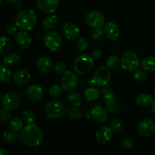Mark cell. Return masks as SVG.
Here are the masks:
<instances>
[{
    "label": "cell",
    "mask_w": 155,
    "mask_h": 155,
    "mask_svg": "<svg viewBox=\"0 0 155 155\" xmlns=\"http://www.w3.org/2000/svg\"><path fill=\"white\" fill-rule=\"evenodd\" d=\"M21 141L29 147H37L43 140L40 128L36 124H27L21 130L20 135Z\"/></svg>",
    "instance_id": "6da1fadb"
},
{
    "label": "cell",
    "mask_w": 155,
    "mask_h": 155,
    "mask_svg": "<svg viewBox=\"0 0 155 155\" xmlns=\"http://www.w3.org/2000/svg\"><path fill=\"white\" fill-rule=\"evenodd\" d=\"M37 21V17L34 11L26 9L21 11L15 18V24L21 30H31L34 28Z\"/></svg>",
    "instance_id": "7a4b0ae2"
},
{
    "label": "cell",
    "mask_w": 155,
    "mask_h": 155,
    "mask_svg": "<svg viewBox=\"0 0 155 155\" xmlns=\"http://www.w3.org/2000/svg\"><path fill=\"white\" fill-rule=\"evenodd\" d=\"M94 61L89 54H82L76 58L74 63V69L80 75H86L92 69Z\"/></svg>",
    "instance_id": "3957f363"
},
{
    "label": "cell",
    "mask_w": 155,
    "mask_h": 155,
    "mask_svg": "<svg viewBox=\"0 0 155 155\" xmlns=\"http://www.w3.org/2000/svg\"><path fill=\"white\" fill-rule=\"evenodd\" d=\"M120 64L124 71L128 72L135 71L140 65L139 55L133 51H126L121 57Z\"/></svg>",
    "instance_id": "277c9868"
},
{
    "label": "cell",
    "mask_w": 155,
    "mask_h": 155,
    "mask_svg": "<svg viewBox=\"0 0 155 155\" xmlns=\"http://www.w3.org/2000/svg\"><path fill=\"white\" fill-rule=\"evenodd\" d=\"M43 42L45 46L51 51H56L61 48L62 44L61 36L58 32L50 30L43 36Z\"/></svg>",
    "instance_id": "5b68a950"
},
{
    "label": "cell",
    "mask_w": 155,
    "mask_h": 155,
    "mask_svg": "<svg viewBox=\"0 0 155 155\" xmlns=\"http://www.w3.org/2000/svg\"><path fill=\"white\" fill-rule=\"evenodd\" d=\"M45 113L50 119H60L64 115L65 107L59 101H51L47 103L45 105Z\"/></svg>",
    "instance_id": "8992f818"
},
{
    "label": "cell",
    "mask_w": 155,
    "mask_h": 155,
    "mask_svg": "<svg viewBox=\"0 0 155 155\" xmlns=\"http://www.w3.org/2000/svg\"><path fill=\"white\" fill-rule=\"evenodd\" d=\"M79 78L74 71H66L61 79V86L64 92H72L78 86Z\"/></svg>",
    "instance_id": "52a82bcc"
},
{
    "label": "cell",
    "mask_w": 155,
    "mask_h": 155,
    "mask_svg": "<svg viewBox=\"0 0 155 155\" xmlns=\"http://www.w3.org/2000/svg\"><path fill=\"white\" fill-rule=\"evenodd\" d=\"M111 75L108 68L101 66L95 71L94 74L93 79L91 82H93L94 84L98 86H107L110 81Z\"/></svg>",
    "instance_id": "ba28073f"
},
{
    "label": "cell",
    "mask_w": 155,
    "mask_h": 155,
    "mask_svg": "<svg viewBox=\"0 0 155 155\" xmlns=\"http://www.w3.org/2000/svg\"><path fill=\"white\" fill-rule=\"evenodd\" d=\"M86 24L92 28H101L104 26L105 18L104 15L98 11H92L86 14L85 17Z\"/></svg>",
    "instance_id": "9c48e42d"
},
{
    "label": "cell",
    "mask_w": 155,
    "mask_h": 155,
    "mask_svg": "<svg viewBox=\"0 0 155 155\" xmlns=\"http://www.w3.org/2000/svg\"><path fill=\"white\" fill-rule=\"evenodd\" d=\"M137 133L141 137H150L155 133V122L150 118L142 120L137 127Z\"/></svg>",
    "instance_id": "30bf717a"
},
{
    "label": "cell",
    "mask_w": 155,
    "mask_h": 155,
    "mask_svg": "<svg viewBox=\"0 0 155 155\" xmlns=\"http://www.w3.org/2000/svg\"><path fill=\"white\" fill-rule=\"evenodd\" d=\"M21 104V98L14 92H8L5 94L2 98V104L8 110H13L18 108Z\"/></svg>",
    "instance_id": "8fae6325"
},
{
    "label": "cell",
    "mask_w": 155,
    "mask_h": 155,
    "mask_svg": "<svg viewBox=\"0 0 155 155\" xmlns=\"http://www.w3.org/2000/svg\"><path fill=\"white\" fill-rule=\"evenodd\" d=\"M62 34L68 40H76L80 34V30L75 24L72 22H67L61 27Z\"/></svg>",
    "instance_id": "7c38bea8"
},
{
    "label": "cell",
    "mask_w": 155,
    "mask_h": 155,
    "mask_svg": "<svg viewBox=\"0 0 155 155\" xmlns=\"http://www.w3.org/2000/svg\"><path fill=\"white\" fill-rule=\"evenodd\" d=\"M36 5L39 10L45 14H53L58 10V0H36Z\"/></svg>",
    "instance_id": "4fadbf2b"
},
{
    "label": "cell",
    "mask_w": 155,
    "mask_h": 155,
    "mask_svg": "<svg viewBox=\"0 0 155 155\" xmlns=\"http://www.w3.org/2000/svg\"><path fill=\"white\" fill-rule=\"evenodd\" d=\"M103 31L107 39L111 42H115L120 36V30L118 26L113 21H109L104 24Z\"/></svg>",
    "instance_id": "5bb4252c"
},
{
    "label": "cell",
    "mask_w": 155,
    "mask_h": 155,
    "mask_svg": "<svg viewBox=\"0 0 155 155\" xmlns=\"http://www.w3.org/2000/svg\"><path fill=\"white\" fill-rule=\"evenodd\" d=\"M112 135H113V131L110 127L103 126L97 130L96 133H95V138L98 143L101 145H105L110 142Z\"/></svg>",
    "instance_id": "9a60e30c"
},
{
    "label": "cell",
    "mask_w": 155,
    "mask_h": 155,
    "mask_svg": "<svg viewBox=\"0 0 155 155\" xmlns=\"http://www.w3.org/2000/svg\"><path fill=\"white\" fill-rule=\"evenodd\" d=\"M15 42L21 48L27 49L31 46L33 39H32L30 34H28V33L26 32V30H21V31L16 33Z\"/></svg>",
    "instance_id": "2e32d148"
},
{
    "label": "cell",
    "mask_w": 155,
    "mask_h": 155,
    "mask_svg": "<svg viewBox=\"0 0 155 155\" xmlns=\"http://www.w3.org/2000/svg\"><path fill=\"white\" fill-rule=\"evenodd\" d=\"M43 89L38 85H32L26 89L25 95L27 99L31 101H38L43 96Z\"/></svg>",
    "instance_id": "e0dca14e"
},
{
    "label": "cell",
    "mask_w": 155,
    "mask_h": 155,
    "mask_svg": "<svg viewBox=\"0 0 155 155\" xmlns=\"http://www.w3.org/2000/svg\"><path fill=\"white\" fill-rule=\"evenodd\" d=\"M36 68H37L38 71L42 74H48L52 70V61L49 58L42 56V57L39 58L36 61Z\"/></svg>",
    "instance_id": "ac0fdd59"
},
{
    "label": "cell",
    "mask_w": 155,
    "mask_h": 155,
    "mask_svg": "<svg viewBox=\"0 0 155 155\" xmlns=\"http://www.w3.org/2000/svg\"><path fill=\"white\" fill-rule=\"evenodd\" d=\"M91 116L95 120L99 123H104L108 119V113L104 107L95 106L91 110Z\"/></svg>",
    "instance_id": "d6986e66"
},
{
    "label": "cell",
    "mask_w": 155,
    "mask_h": 155,
    "mask_svg": "<svg viewBox=\"0 0 155 155\" xmlns=\"http://www.w3.org/2000/svg\"><path fill=\"white\" fill-rule=\"evenodd\" d=\"M13 81L18 86H24L29 83L30 80V74L26 70H19L13 75Z\"/></svg>",
    "instance_id": "ffe728a7"
},
{
    "label": "cell",
    "mask_w": 155,
    "mask_h": 155,
    "mask_svg": "<svg viewBox=\"0 0 155 155\" xmlns=\"http://www.w3.org/2000/svg\"><path fill=\"white\" fill-rule=\"evenodd\" d=\"M136 104L142 107H148L155 101L154 98L148 93H141L136 97Z\"/></svg>",
    "instance_id": "44dd1931"
},
{
    "label": "cell",
    "mask_w": 155,
    "mask_h": 155,
    "mask_svg": "<svg viewBox=\"0 0 155 155\" xmlns=\"http://www.w3.org/2000/svg\"><path fill=\"white\" fill-rule=\"evenodd\" d=\"M68 101L72 107H79L83 104V98L78 92L72 91L68 96Z\"/></svg>",
    "instance_id": "7402d4cb"
},
{
    "label": "cell",
    "mask_w": 155,
    "mask_h": 155,
    "mask_svg": "<svg viewBox=\"0 0 155 155\" xmlns=\"http://www.w3.org/2000/svg\"><path fill=\"white\" fill-rule=\"evenodd\" d=\"M58 19L57 17L54 15H51L47 16L42 21V28L45 30H52L53 29L55 28L57 26Z\"/></svg>",
    "instance_id": "603a6c76"
},
{
    "label": "cell",
    "mask_w": 155,
    "mask_h": 155,
    "mask_svg": "<svg viewBox=\"0 0 155 155\" xmlns=\"http://www.w3.org/2000/svg\"><path fill=\"white\" fill-rule=\"evenodd\" d=\"M21 61V57L17 53H9L3 58L2 63L7 66H15Z\"/></svg>",
    "instance_id": "cb8c5ba5"
},
{
    "label": "cell",
    "mask_w": 155,
    "mask_h": 155,
    "mask_svg": "<svg viewBox=\"0 0 155 155\" xmlns=\"http://www.w3.org/2000/svg\"><path fill=\"white\" fill-rule=\"evenodd\" d=\"M12 77V71L8 66L5 64H0V82L8 83L11 80Z\"/></svg>",
    "instance_id": "d4e9b609"
},
{
    "label": "cell",
    "mask_w": 155,
    "mask_h": 155,
    "mask_svg": "<svg viewBox=\"0 0 155 155\" xmlns=\"http://www.w3.org/2000/svg\"><path fill=\"white\" fill-rule=\"evenodd\" d=\"M12 42L10 38L6 36H0V54H5L12 48Z\"/></svg>",
    "instance_id": "484cf974"
},
{
    "label": "cell",
    "mask_w": 155,
    "mask_h": 155,
    "mask_svg": "<svg viewBox=\"0 0 155 155\" xmlns=\"http://www.w3.org/2000/svg\"><path fill=\"white\" fill-rule=\"evenodd\" d=\"M142 68L146 71H155V57L149 56L142 61Z\"/></svg>",
    "instance_id": "4316f807"
},
{
    "label": "cell",
    "mask_w": 155,
    "mask_h": 155,
    "mask_svg": "<svg viewBox=\"0 0 155 155\" xmlns=\"http://www.w3.org/2000/svg\"><path fill=\"white\" fill-rule=\"evenodd\" d=\"M84 96L87 101H94L99 96V91L93 87L88 88L85 91Z\"/></svg>",
    "instance_id": "83f0119b"
},
{
    "label": "cell",
    "mask_w": 155,
    "mask_h": 155,
    "mask_svg": "<svg viewBox=\"0 0 155 155\" xmlns=\"http://www.w3.org/2000/svg\"><path fill=\"white\" fill-rule=\"evenodd\" d=\"M68 116L71 120H79L82 118L83 114L78 107H73L68 110Z\"/></svg>",
    "instance_id": "f1b7e54d"
},
{
    "label": "cell",
    "mask_w": 155,
    "mask_h": 155,
    "mask_svg": "<svg viewBox=\"0 0 155 155\" xmlns=\"http://www.w3.org/2000/svg\"><path fill=\"white\" fill-rule=\"evenodd\" d=\"M120 60L119 58L114 54L110 55L106 59V65L110 69H115L117 68L120 64Z\"/></svg>",
    "instance_id": "f546056e"
},
{
    "label": "cell",
    "mask_w": 155,
    "mask_h": 155,
    "mask_svg": "<svg viewBox=\"0 0 155 155\" xmlns=\"http://www.w3.org/2000/svg\"><path fill=\"white\" fill-rule=\"evenodd\" d=\"M110 129L112 130L113 133H119L120 132L123 131L124 128V125L123 124V122L121 120L118 119H113L110 122Z\"/></svg>",
    "instance_id": "4dcf8cb0"
},
{
    "label": "cell",
    "mask_w": 155,
    "mask_h": 155,
    "mask_svg": "<svg viewBox=\"0 0 155 155\" xmlns=\"http://www.w3.org/2000/svg\"><path fill=\"white\" fill-rule=\"evenodd\" d=\"M10 127L14 132L21 131L23 129V120L20 117H14L10 121Z\"/></svg>",
    "instance_id": "1f68e13d"
},
{
    "label": "cell",
    "mask_w": 155,
    "mask_h": 155,
    "mask_svg": "<svg viewBox=\"0 0 155 155\" xmlns=\"http://www.w3.org/2000/svg\"><path fill=\"white\" fill-rule=\"evenodd\" d=\"M22 120L27 124H34L35 120H36V116L31 110H24L22 114Z\"/></svg>",
    "instance_id": "d6a6232c"
},
{
    "label": "cell",
    "mask_w": 155,
    "mask_h": 155,
    "mask_svg": "<svg viewBox=\"0 0 155 155\" xmlns=\"http://www.w3.org/2000/svg\"><path fill=\"white\" fill-rule=\"evenodd\" d=\"M120 145L125 149H131L134 145V139L130 136H124L120 140Z\"/></svg>",
    "instance_id": "836d02e7"
},
{
    "label": "cell",
    "mask_w": 155,
    "mask_h": 155,
    "mask_svg": "<svg viewBox=\"0 0 155 155\" xmlns=\"http://www.w3.org/2000/svg\"><path fill=\"white\" fill-rule=\"evenodd\" d=\"M63 91L64 90L62 89L61 86L54 85V86H52L50 88L49 90H48V92H49V95L51 97H53V98H58V97H60L62 95Z\"/></svg>",
    "instance_id": "e575fe53"
},
{
    "label": "cell",
    "mask_w": 155,
    "mask_h": 155,
    "mask_svg": "<svg viewBox=\"0 0 155 155\" xmlns=\"http://www.w3.org/2000/svg\"><path fill=\"white\" fill-rule=\"evenodd\" d=\"M146 72L141 69H136L133 74V77L138 83H143L146 80Z\"/></svg>",
    "instance_id": "d590c367"
},
{
    "label": "cell",
    "mask_w": 155,
    "mask_h": 155,
    "mask_svg": "<svg viewBox=\"0 0 155 155\" xmlns=\"http://www.w3.org/2000/svg\"><path fill=\"white\" fill-rule=\"evenodd\" d=\"M11 113L8 110L3 107H0V124H5L10 120Z\"/></svg>",
    "instance_id": "8d00e7d4"
},
{
    "label": "cell",
    "mask_w": 155,
    "mask_h": 155,
    "mask_svg": "<svg viewBox=\"0 0 155 155\" xmlns=\"http://www.w3.org/2000/svg\"><path fill=\"white\" fill-rule=\"evenodd\" d=\"M89 47V42L87 39L85 37L79 38L78 41L77 42V48L80 51H84Z\"/></svg>",
    "instance_id": "74e56055"
},
{
    "label": "cell",
    "mask_w": 155,
    "mask_h": 155,
    "mask_svg": "<svg viewBox=\"0 0 155 155\" xmlns=\"http://www.w3.org/2000/svg\"><path fill=\"white\" fill-rule=\"evenodd\" d=\"M104 31L101 28H94L91 32V37L95 41H100L104 36Z\"/></svg>",
    "instance_id": "f35d334b"
},
{
    "label": "cell",
    "mask_w": 155,
    "mask_h": 155,
    "mask_svg": "<svg viewBox=\"0 0 155 155\" xmlns=\"http://www.w3.org/2000/svg\"><path fill=\"white\" fill-rule=\"evenodd\" d=\"M104 99L107 105H111V104L116 103V96L110 92H107L104 93Z\"/></svg>",
    "instance_id": "ab89813d"
},
{
    "label": "cell",
    "mask_w": 155,
    "mask_h": 155,
    "mask_svg": "<svg viewBox=\"0 0 155 155\" xmlns=\"http://www.w3.org/2000/svg\"><path fill=\"white\" fill-rule=\"evenodd\" d=\"M66 64H65L64 62H58L55 64L54 66V72L56 74H62L65 72L66 71Z\"/></svg>",
    "instance_id": "60d3db41"
},
{
    "label": "cell",
    "mask_w": 155,
    "mask_h": 155,
    "mask_svg": "<svg viewBox=\"0 0 155 155\" xmlns=\"http://www.w3.org/2000/svg\"><path fill=\"white\" fill-rule=\"evenodd\" d=\"M16 138V135L11 131H7L3 134V139L6 142H12Z\"/></svg>",
    "instance_id": "b9f144b4"
},
{
    "label": "cell",
    "mask_w": 155,
    "mask_h": 155,
    "mask_svg": "<svg viewBox=\"0 0 155 155\" xmlns=\"http://www.w3.org/2000/svg\"><path fill=\"white\" fill-rule=\"evenodd\" d=\"M18 26L16 24H9L6 27L5 32L9 35H15L17 33V30H18Z\"/></svg>",
    "instance_id": "7bdbcfd3"
},
{
    "label": "cell",
    "mask_w": 155,
    "mask_h": 155,
    "mask_svg": "<svg viewBox=\"0 0 155 155\" xmlns=\"http://www.w3.org/2000/svg\"><path fill=\"white\" fill-rule=\"evenodd\" d=\"M107 109H108L110 112L117 113V112L119 110V107H118V105L116 104V103L111 104V105H107Z\"/></svg>",
    "instance_id": "ee69618b"
},
{
    "label": "cell",
    "mask_w": 155,
    "mask_h": 155,
    "mask_svg": "<svg viewBox=\"0 0 155 155\" xmlns=\"http://www.w3.org/2000/svg\"><path fill=\"white\" fill-rule=\"evenodd\" d=\"M92 56L95 58H96L99 59L101 58V56H102V52H101V51L100 49H95L93 51H92Z\"/></svg>",
    "instance_id": "f6af8a7d"
},
{
    "label": "cell",
    "mask_w": 155,
    "mask_h": 155,
    "mask_svg": "<svg viewBox=\"0 0 155 155\" xmlns=\"http://www.w3.org/2000/svg\"><path fill=\"white\" fill-rule=\"evenodd\" d=\"M7 154H8L7 151H5L3 148H0V155H7Z\"/></svg>",
    "instance_id": "bcb514c9"
},
{
    "label": "cell",
    "mask_w": 155,
    "mask_h": 155,
    "mask_svg": "<svg viewBox=\"0 0 155 155\" xmlns=\"http://www.w3.org/2000/svg\"><path fill=\"white\" fill-rule=\"evenodd\" d=\"M151 111L155 115V101L152 103V105H151Z\"/></svg>",
    "instance_id": "7dc6e473"
},
{
    "label": "cell",
    "mask_w": 155,
    "mask_h": 155,
    "mask_svg": "<svg viewBox=\"0 0 155 155\" xmlns=\"http://www.w3.org/2000/svg\"><path fill=\"white\" fill-rule=\"evenodd\" d=\"M5 1L8 2H14L17 1V0H5Z\"/></svg>",
    "instance_id": "c3c4849f"
},
{
    "label": "cell",
    "mask_w": 155,
    "mask_h": 155,
    "mask_svg": "<svg viewBox=\"0 0 155 155\" xmlns=\"http://www.w3.org/2000/svg\"><path fill=\"white\" fill-rule=\"evenodd\" d=\"M2 0H0V5L2 4Z\"/></svg>",
    "instance_id": "681fc988"
},
{
    "label": "cell",
    "mask_w": 155,
    "mask_h": 155,
    "mask_svg": "<svg viewBox=\"0 0 155 155\" xmlns=\"http://www.w3.org/2000/svg\"><path fill=\"white\" fill-rule=\"evenodd\" d=\"M0 97H2V93H1V92H0Z\"/></svg>",
    "instance_id": "f907efd6"
},
{
    "label": "cell",
    "mask_w": 155,
    "mask_h": 155,
    "mask_svg": "<svg viewBox=\"0 0 155 155\" xmlns=\"http://www.w3.org/2000/svg\"><path fill=\"white\" fill-rule=\"evenodd\" d=\"M154 98H155V90H154Z\"/></svg>",
    "instance_id": "816d5d0a"
}]
</instances>
